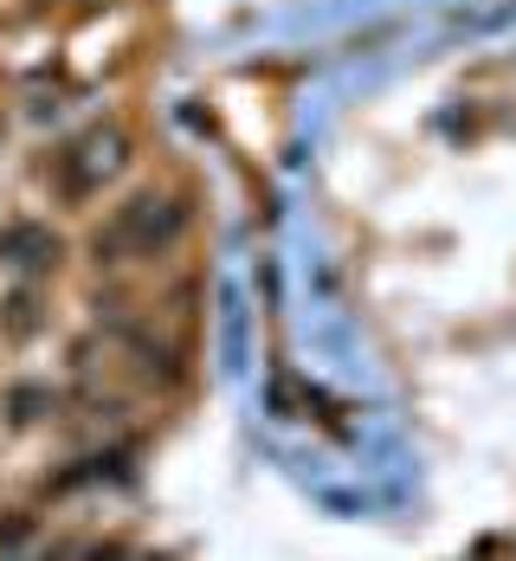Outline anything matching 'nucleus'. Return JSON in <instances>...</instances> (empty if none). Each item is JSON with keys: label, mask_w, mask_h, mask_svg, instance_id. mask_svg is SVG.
I'll return each instance as SVG.
<instances>
[{"label": "nucleus", "mask_w": 516, "mask_h": 561, "mask_svg": "<svg viewBox=\"0 0 516 561\" xmlns=\"http://www.w3.org/2000/svg\"><path fill=\"white\" fill-rule=\"evenodd\" d=\"M187 226H194V207H187V194H174V187H136V194H123L104 220H91L84 232V265L91 272H129V265H156V259H169L174 245L187 239Z\"/></svg>", "instance_id": "f257e3e1"}, {"label": "nucleus", "mask_w": 516, "mask_h": 561, "mask_svg": "<svg viewBox=\"0 0 516 561\" xmlns=\"http://www.w3.org/2000/svg\"><path fill=\"white\" fill-rule=\"evenodd\" d=\"M123 169H129V129H123V123H91V129L65 136L58 149H46L33 174H39V187H46L53 207L78 214V207H91Z\"/></svg>", "instance_id": "f03ea898"}, {"label": "nucleus", "mask_w": 516, "mask_h": 561, "mask_svg": "<svg viewBox=\"0 0 516 561\" xmlns=\"http://www.w3.org/2000/svg\"><path fill=\"white\" fill-rule=\"evenodd\" d=\"M71 265V239L53 226V214H7L0 220V272L20 284H58Z\"/></svg>", "instance_id": "7ed1b4c3"}, {"label": "nucleus", "mask_w": 516, "mask_h": 561, "mask_svg": "<svg viewBox=\"0 0 516 561\" xmlns=\"http://www.w3.org/2000/svg\"><path fill=\"white\" fill-rule=\"evenodd\" d=\"M53 330V290L46 284H0V348H33Z\"/></svg>", "instance_id": "20e7f679"}, {"label": "nucleus", "mask_w": 516, "mask_h": 561, "mask_svg": "<svg viewBox=\"0 0 516 561\" xmlns=\"http://www.w3.org/2000/svg\"><path fill=\"white\" fill-rule=\"evenodd\" d=\"M58 407H65V393H58L46 375H13V381H0V420H7L13 433H26V426L53 420Z\"/></svg>", "instance_id": "39448f33"}, {"label": "nucleus", "mask_w": 516, "mask_h": 561, "mask_svg": "<svg viewBox=\"0 0 516 561\" xmlns=\"http://www.w3.org/2000/svg\"><path fill=\"white\" fill-rule=\"evenodd\" d=\"M20 536H33V516H26V510H7V523H0V549L20 542Z\"/></svg>", "instance_id": "423d86ee"}, {"label": "nucleus", "mask_w": 516, "mask_h": 561, "mask_svg": "<svg viewBox=\"0 0 516 561\" xmlns=\"http://www.w3.org/2000/svg\"><path fill=\"white\" fill-rule=\"evenodd\" d=\"M78 561H129V542H98V549H84Z\"/></svg>", "instance_id": "0eeeda50"}, {"label": "nucleus", "mask_w": 516, "mask_h": 561, "mask_svg": "<svg viewBox=\"0 0 516 561\" xmlns=\"http://www.w3.org/2000/svg\"><path fill=\"white\" fill-rule=\"evenodd\" d=\"M0 149H7V116H0Z\"/></svg>", "instance_id": "6e6552de"}]
</instances>
